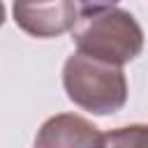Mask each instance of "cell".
Listing matches in <instances>:
<instances>
[{
  "label": "cell",
  "mask_w": 148,
  "mask_h": 148,
  "mask_svg": "<svg viewBox=\"0 0 148 148\" xmlns=\"http://www.w3.org/2000/svg\"><path fill=\"white\" fill-rule=\"evenodd\" d=\"M62 86L76 106L97 116L116 113L127 102V81L123 67L79 51L65 60Z\"/></svg>",
  "instance_id": "7a4b0ae2"
},
{
  "label": "cell",
  "mask_w": 148,
  "mask_h": 148,
  "mask_svg": "<svg viewBox=\"0 0 148 148\" xmlns=\"http://www.w3.org/2000/svg\"><path fill=\"white\" fill-rule=\"evenodd\" d=\"M74 0H14V21L30 37L49 39L74 28Z\"/></svg>",
  "instance_id": "3957f363"
},
{
  "label": "cell",
  "mask_w": 148,
  "mask_h": 148,
  "mask_svg": "<svg viewBox=\"0 0 148 148\" xmlns=\"http://www.w3.org/2000/svg\"><path fill=\"white\" fill-rule=\"evenodd\" d=\"M72 39L79 53L120 67L143 49L141 25L130 12L118 7L83 12L72 28Z\"/></svg>",
  "instance_id": "6da1fadb"
},
{
  "label": "cell",
  "mask_w": 148,
  "mask_h": 148,
  "mask_svg": "<svg viewBox=\"0 0 148 148\" xmlns=\"http://www.w3.org/2000/svg\"><path fill=\"white\" fill-rule=\"evenodd\" d=\"M35 148H104V134L81 116L58 113L39 127Z\"/></svg>",
  "instance_id": "277c9868"
},
{
  "label": "cell",
  "mask_w": 148,
  "mask_h": 148,
  "mask_svg": "<svg viewBox=\"0 0 148 148\" xmlns=\"http://www.w3.org/2000/svg\"><path fill=\"white\" fill-rule=\"evenodd\" d=\"M104 148H148V125H127L106 132Z\"/></svg>",
  "instance_id": "5b68a950"
},
{
  "label": "cell",
  "mask_w": 148,
  "mask_h": 148,
  "mask_svg": "<svg viewBox=\"0 0 148 148\" xmlns=\"http://www.w3.org/2000/svg\"><path fill=\"white\" fill-rule=\"evenodd\" d=\"M2 23H5V5L0 2V25H2Z\"/></svg>",
  "instance_id": "52a82bcc"
},
{
  "label": "cell",
  "mask_w": 148,
  "mask_h": 148,
  "mask_svg": "<svg viewBox=\"0 0 148 148\" xmlns=\"http://www.w3.org/2000/svg\"><path fill=\"white\" fill-rule=\"evenodd\" d=\"M120 0H79L83 12H95V9H106V7H116Z\"/></svg>",
  "instance_id": "8992f818"
}]
</instances>
